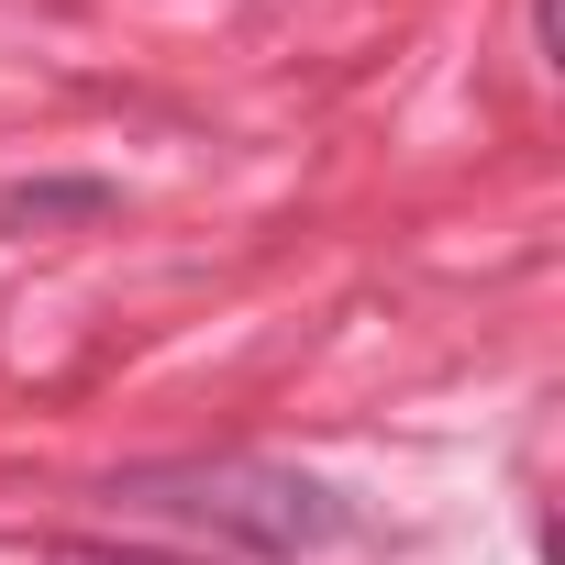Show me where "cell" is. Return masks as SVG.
<instances>
[{"mask_svg":"<svg viewBox=\"0 0 565 565\" xmlns=\"http://www.w3.org/2000/svg\"><path fill=\"white\" fill-rule=\"evenodd\" d=\"M111 499H122V510H156V521H189V532H211V543H233V554H255V565H300V554H322V543L355 532L344 488L277 466V455H167V466H122Z\"/></svg>","mask_w":565,"mask_h":565,"instance_id":"obj_1","label":"cell"},{"mask_svg":"<svg viewBox=\"0 0 565 565\" xmlns=\"http://www.w3.org/2000/svg\"><path fill=\"white\" fill-rule=\"evenodd\" d=\"M122 189L111 178H23L0 189V233H67V222H111Z\"/></svg>","mask_w":565,"mask_h":565,"instance_id":"obj_2","label":"cell"},{"mask_svg":"<svg viewBox=\"0 0 565 565\" xmlns=\"http://www.w3.org/2000/svg\"><path fill=\"white\" fill-rule=\"evenodd\" d=\"M45 565H200V554H156V543H56Z\"/></svg>","mask_w":565,"mask_h":565,"instance_id":"obj_3","label":"cell"}]
</instances>
